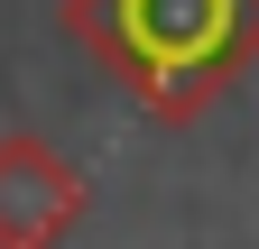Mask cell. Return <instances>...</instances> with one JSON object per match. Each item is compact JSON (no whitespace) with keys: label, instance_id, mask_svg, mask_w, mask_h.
Listing matches in <instances>:
<instances>
[{"label":"cell","instance_id":"6da1fadb","mask_svg":"<svg viewBox=\"0 0 259 249\" xmlns=\"http://www.w3.org/2000/svg\"><path fill=\"white\" fill-rule=\"evenodd\" d=\"M65 37L148 120H204L259 65V0H65Z\"/></svg>","mask_w":259,"mask_h":249},{"label":"cell","instance_id":"7a4b0ae2","mask_svg":"<svg viewBox=\"0 0 259 249\" xmlns=\"http://www.w3.org/2000/svg\"><path fill=\"white\" fill-rule=\"evenodd\" d=\"M83 166L65 157V148H47V139H28V130H10L0 139V240L10 249H47V240H65V231H83Z\"/></svg>","mask_w":259,"mask_h":249}]
</instances>
